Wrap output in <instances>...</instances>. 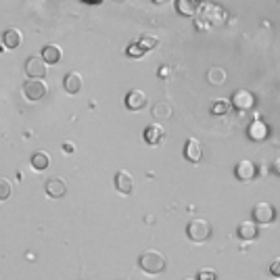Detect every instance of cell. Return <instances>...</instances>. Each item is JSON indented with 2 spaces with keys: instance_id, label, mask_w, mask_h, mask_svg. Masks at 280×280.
I'll list each match as a JSON object with an SVG mask.
<instances>
[{
  "instance_id": "23",
  "label": "cell",
  "mask_w": 280,
  "mask_h": 280,
  "mask_svg": "<svg viewBox=\"0 0 280 280\" xmlns=\"http://www.w3.org/2000/svg\"><path fill=\"white\" fill-rule=\"evenodd\" d=\"M138 44L142 46L144 50H150V48H155V46L159 44V40H157L155 36H150V34H144V36H142V38L138 40Z\"/></svg>"
},
{
  "instance_id": "27",
  "label": "cell",
  "mask_w": 280,
  "mask_h": 280,
  "mask_svg": "<svg viewBox=\"0 0 280 280\" xmlns=\"http://www.w3.org/2000/svg\"><path fill=\"white\" fill-rule=\"evenodd\" d=\"M153 115L155 118H170V107L168 104H159V107L153 109Z\"/></svg>"
},
{
  "instance_id": "20",
  "label": "cell",
  "mask_w": 280,
  "mask_h": 280,
  "mask_svg": "<svg viewBox=\"0 0 280 280\" xmlns=\"http://www.w3.org/2000/svg\"><path fill=\"white\" fill-rule=\"evenodd\" d=\"M50 166V159H48V153H44V150H36V153L32 155V168L34 170H38V172H42V170H46Z\"/></svg>"
},
{
  "instance_id": "9",
  "label": "cell",
  "mask_w": 280,
  "mask_h": 280,
  "mask_svg": "<svg viewBox=\"0 0 280 280\" xmlns=\"http://www.w3.org/2000/svg\"><path fill=\"white\" fill-rule=\"evenodd\" d=\"M201 157H203V148H201L199 140H196V138L186 140V144H184V159L190 161V163H199Z\"/></svg>"
},
{
  "instance_id": "10",
  "label": "cell",
  "mask_w": 280,
  "mask_h": 280,
  "mask_svg": "<svg viewBox=\"0 0 280 280\" xmlns=\"http://www.w3.org/2000/svg\"><path fill=\"white\" fill-rule=\"evenodd\" d=\"M115 188H118V192H122V194H130V192H132L134 180H132V176H130V172L120 170L118 174H115Z\"/></svg>"
},
{
  "instance_id": "8",
  "label": "cell",
  "mask_w": 280,
  "mask_h": 280,
  "mask_svg": "<svg viewBox=\"0 0 280 280\" xmlns=\"http://www.w3.org/2000/svg\"><path fill=\"white\" fill-rule=\"evenodd\" d=\"M234 176L242 182H247V180H253L255 176H258V166H255L253 161L249 159H242L236 163V168H234Z\"/></svg>"
},
{
  "instance_id": "19",
  "label": "cell",
  "mask_w": 280,
  "mask_h": 280,
  "mask_svg": "<svg viewBox=\"0 0 280 280\" xmlns=\"http://www.w3.org/2000/svg\"><path fill=\"white\" fill-rule=\"evenodd\" d=\"M2 44L6 46V48H10V50L17 48V46L21 44V34H19L17 30H13V28L6 30V32L2 34Z\"/></svg>"
},
{
  "instance_id": "4",
  "label": "cell",
  "mask_w": 280,
  "mask_h": 280,
  "mask_svg": "<svg viewBox=\"0 0 280 280\" xmlns=\"http://www.w3.org/2000/svg\"><path fill=\"white\" fill-rule=\"evenodd\" d=\"M276 220V209L272 203H268V201H262L253 207V222L255 224H272V222Z\"/></svg>"
},
{
  "instance_id": "18",
  "label": "cell",
  "mask_w": 280,
  "mask_h": 280,
  "mask_svg": "<svg viewBox=\"0 0 280 280\" xmlns=\"http://www.w3.org/2000/svg\"><path fill=\"white\" fill-rule=\"evenodd\" d=\"M176 10L184 17H194L199 13V6L194 0H176Z\"/></svg>"
},
{
  "instance_id": "24",
  "label": "cell",
  "mask_w": 280,
  "mask_h": 280,
  "mask_svg": "<svg viewBox=\"0 0 280 280\" xmlns=\"http://www.w3.org/2000/svg\"><path fill=\"white\" fill-rule=\"evenodd\" d=\"M146 50L142 48V46H140L138 42H134V44H130V46H128V48H126V54L128 56H132V59H140V56H142Z\"/></svg>"
},
{
  "instance_id": "25",
  "label": "cell",
  "mask_w": 280,
  "mask_h": 280,
  "mask_svg": "<svg viewBox=\"0 0 280 280\" xmlns=\"http://www.w3.org/2000/svg\"><path fill=\"white\" fill-rule=\"evenodd\" d=\"M10 192H13V186H10V182L6 178H0V201H6Z\"/></svg>"
},
{
  "instance_id": "30",
  "label": "cell",
  "mask_w": 280,
  "mask_h": 280,
  "mask_svg": "<svg viewBox=\"0 0 280 280\" xmlns=\"http://www.w3.org/2000/svg\"><path fill=\"white\" fill-rule=\"evenodd\" d=\"M272 170H274V174H276V176H280V159H276V161H274Z\"/></svg>"
},
{
  "instance_id": "34",
  "label": "cell",
  "mask_w": 280,
  "mask_h": 280,
  "mask_svg": "<svg viewBox=\"0 0 280 280\" xmlns=\"http://www.w3.org/2000/svg\"><path fill=\"white\" fill-rule=\"evenodd\" d=\"M184 280H190V278H184Z\"/></svg>"
},
{
  "instance_id": "22",
  "label": "cell",
  "mask_w": 280,
  "mask_h": 280,
  "mask_svg": "<svg viewBox=\"0 0 280 280\" xmlns=\"http://www.w3.org/2000/svg\"><path fill=\"white\" fill-rule=\"evenodd\" d=\"M230 100H216L214 102V107H212V113L214 115H226L228 111H230Z\"/></svg>"
},
{
  "instance_id": "12",
  "label": "cell",
  "mask_w": 280,
  "mask_h": 280,
  "mask_svg": "<svg viewBox=\"0 0 280 280\" xmlns=\"http://www.w3.org/2000/svg\"><path fill=\"white\" fill-rule=\"evenodd\" d=\"M247 134L251 140H255V142H262V140L268 138V126L262 120H253L247 128Z\"/></svg>"
},
{
  "instance_id": "17",
  "label": "cell",
  "mask_w": 280,
  "mask_h": 280,
  "mask_svg": "<svg viewBox=\"0 0 280 280\" xmlns=\"http://www.w3.org/2000/svg\"><path fill=\"white\" fill-rule=\"evenodd\" d=\"M63 88L69 92V94H78V92L82 90V78H80V74H76V72L67 74L65 80H63Z\"/></svg>"
},
{
  "instance_id": "31",
  "label": "cell",
  "mask_w": 280,
  "mask_h": 280,
  "mask_svg": "<svg viewBox=\"0 0 280 280\" xmlns=\"http://www.w3.org/2000/svg\"><path fill=\"white\" fill-rule=\"evenodd\" d=\"M155 4H166V2H170V0H153Z\"/></svg>"
},
{
  "instance_id": "1",
  "label": "cell",
  "mask_w": 280,
  "mask_h": 280,
  "mask_svg": "<svg viewBox=\"0 0 280 280\" xmlns=\"http://www.w3.org/2000/svg\"><path fill=\"white\" fill-rule=\"evenodd\" d=\"M138 266H140L142 272H146L150 276H157L166 270V258H163V253L157 251V249H146V251L140 253Z\"/></svg>"
},
{
  "instance_id": "5",
  "label": "cell",
  "mask_w": 280,
  "mask_h": 280,
  "mask_svg": "<svg viewBox=\"0 0 280 280\" xmlns=\"http://www.w3.org/2000/svg\"><path fill=\"white\" fill-rule=\"evenodd\" d=\"M230 104L238 111H251L255 107V94L251 90H236L234 94H232Z\"/></svg>"
},
{
  "instance_id": "26",
  "label": "cell",
  "mask_w": 280,
  "mask_h": 280,
  "mask_svg": "<svg viewBox=\"0 0 280 280\" xmlns=\"http://www.w3.org/2000/svg\"><path fill=\"white\" fill-rule=\"evenodd\" d=\"M196 280H218V274L212 268H201V270L196 272Z\"/></svg>"
},
{
  "instance_id": "7",
  "label": "cell",
  "mask_w": 280,
  "mask_h": 280,
  "mask_svg": "<svg viewBox=\"0 0 280 280\" xmlns=\"http://www.w3.org/2000/svg\"><path fill=\"white\" fill-rule=\"evenodd\" d=\"M26 74L30 76V80H44L46 76V63L42 56L32 54L30 59L26 61Z\"/></svg>"
},
{
  "instance_id": "21",
  "label": "cell",
  "mask_w": 280,
  "mask_h": 280,
  "mask_svg": "<svg viewBox=\"0 0 280 280\" xmlns=\"http://www.w3.org/2000/svg\"><path fill=\"white\" fill-rule=\"evenodd\" d=\"M226 69H222V67H212L209 69V74H207V80H209V84H214V86H222L226 82Z\"/></svg>"
},
{
  "instance_id": "3",
  "label": "cell",
  "mask_w": 280,
  "mask_h": 280,
  "mask_svg": "<svg viewBox=\"0 0 280 280\" xmlns=\"http://www.w3.org/2000/svg\"><path fill=\"white\" fill-rule=\"evenodd\" d=\"M201 17L203 21L207 23H212V26H224L226 19H228V13L224 8H222L220 4H212V2H205L201 8Z\"/></svg>"
},
{
  "instance_id": "16",
  "label": "cell",
  "mask_w": 280,
  "mask_h": 280,
  "mask_svg": "<svg viewBox=\"0 0 280 280\" xmlns=\"http://www.w3.org/2000/svg\"><path fill=\"white\" fill-rule=\"evenodd\" d=\"M40 56L44 59L46 65H56V63L61 61V48H59V46L48 44V46H44V48H42Z\"/></svg>"
},
{
  "instance_id": "11",
  "label": "cell",
  "mask_w": 280,
  "mask_h": 280,
  "mask_svg": "<svg viewBox=\"0 0 280 280\" xmlns=\"http://www.w3.org/2000/svg\"><path fill=\"white\" fill-rule=\"evenodd\" d=\"M146 104V94L142 90H130L126 94V107L130 111H140Z\"/></svg>"
},
{
  "instance_id": "32",
  "label": "cell",
  "mask_w": 280,
  "mask_h": 280,
  "mask_svg": "<svg viewBox=\"0 0 280 280\" xmlns=\"http://www.w3.org/2000/svg\"><path fill=\"white\" fill-rule=\"evenodd\" d=\"M194 2H203L205 4V2H212V0H194Z\"/></svg>"
},
{
  "instance_id": "2",
  "label": "cell",
  "mask_w": 280,
  "mask_h": 280,
  "mask_svg": "<svg viewBox=\"0 0 280 280\" xmlns=\"http://www.w3.org/2000/svg\"><path fill=\"white\" fill-rule=\"evenodd\" d=\"M186 234L192 242H205L212 236V224L203 218H196V220H190V224L186 226Z\"/></svg>"
},
{
  "instance_id": "14",
  "label": "cell",
  "mask_w": 280,
  "mask_h": 280,
  "mask_svg": "<svg viewBox=\"0 0 280 280\" xmlns=\"http://www.w3.org/2000/svg\"><path fill=\"white\" fill-rule=\"evenodd\" d=\"M258 236H260V226L255 224V222H242V224L238 226V238L240 240L251 242Z\"/></svg>"
},
{
  "instance_id": "28",
  "label": "cell",
  "mask_w": 280,
  "mask_h": 280,
  "mask_svg": "<svg viewBox=\"0 0 280 280\" xmlns=\"http://www.w3.org/2000/svg\"><path fill=\"white\" fill-rule=\"evenodd\" d=\"M270 274L274 278H280V258H276L272 264H270Z\"/></svg>"
},
{
  "instance_id": "13",
  "label": "cell",
  "mask_w": 280,
  "mask_h": 280,
  "mask_svg": "<svg viewBox=\"0 0 280 280\" xmlns=\"http://www.w3.org/2000/svg\"><path fill=\"white\" fill-rule=\"evenodd\" d=\"M44 188H46V194H48L50 199H61V196H65V192H67L65 182L59 180V178H50L48 182H46Z\"/></svg>"
},
{
  "instance_id": "29",
  "label": "cell",
  "mask_w": 280,
  "mask_h": 280,
  "mask_svg": "<svg viewBox=\"0 0 280 280\" xmlns=\"http://www.w3.org/2000/svg\"><path fill=\"white\" fill-rule=\"evenodd\" d=\"M170 74H172V67H168V65H163V67L159 69V74H157V76H159L161 80H168V78H170Z\"/></svg>"
},
{
  "instance_id": "33",
  "label": "cell",
  "mask_w": 280,
  "mask_h": 280,
  "mask_svg": "<svg viewBox=\"0 0 280 280\" xmlns=\"http://www.w3.org/2000/svg\"><path fill=\"white\" fill-rule=\"evenodd\" d=\"M115 2H124V0H115Z\"/></svg>"
},
{
  "instance_id": "15",
  "label": "cell",
  "mask_w": 280,
  "mask_h": 280,
  "mask_svg": "<svg viewBox=\"0 0 280 280\" xmlns=\"http://www.w3.org/2000/svg\"><path fill=\"white\" fill-rule=\"evenodd\" d=\"M166 136V130L159 126V124H153V126H148L146 130H144V140H146V144L150 146H155L161 142V138Z\"/></svg>"
},
{
  "instance_id": "6",
  "label": "cell",
  "mask_w": 280,
  "mask_h": 280,
  "mask_svg": "<svg viewBox=\"0 0 280 280\" xmlns=\"http://www.w3.org/2000/svg\"><path fill=\"white\" fill-rule=\"evenodd\" d=\"M46 84L42 80H28L26 84H23V94H26V98L28 100H40V98H44V94H46Z\"/></svg>"
}]
</instances>
